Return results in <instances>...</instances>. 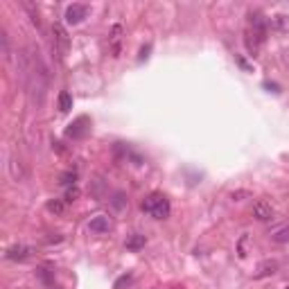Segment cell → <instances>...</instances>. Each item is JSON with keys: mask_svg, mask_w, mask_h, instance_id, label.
<instances>
[{"mask_svg": "<svg viewBox=\"0 0 289 289\" xmlns=\"http://www.w3.org/2000/svg\"><path fill=\"white\" fill-rule=\"evenodd\" d=\"M140 210L154 219H167L169 213H172V203H169V199L163 192H151L140 203Z\"/></svg>", "mask_w": 289, "mask_h": 289, "instance_id": "cell-1", "label": "cell"}, {"mask_svg": "<svg viewBox=\"0 0 289 289\" xmlns=\"http://www.w3.org/2000/svg\"><path fill=\"white\" fill-rule=\"evenodd\" d=\"M267 34H269V18L262 14V11H248V30L246 36L253 38L258 45H262L267 41Z\"/></svg>", "mask_w": 289, "mask_h": 289, "instance_id": "cell-2", "label": "cell"}, {"mask_svg": "<svg viewBox=\"0 0 289 289\" xmlns=\"http://www.w3.org/2000/svg\"><path fill=\"white\" fill-rule=\"evenodd\" d=\"M90 131V118L88 115H79L77 120H72L66 129V138L79 140V138H86Z\"/></svg>", "mask_w": 289, "mask_h": 289, "instance_id": "cell-3", "label": "cell"}, {"mask_svg": "<svg viewBox=\"0 0 289 289\" xmlns=\"http://www.w3.org/2000/svg\"><path fill=\"white\" fill-rule=\"evenodd\" d=\"M88 16V7L86 5H82V3H72V5H68L66 7V14H64V18L68 25H79L84 18Z\"/></svg>", "mask_w": 289, "mask_h": 289, "instance_id": "cell-4", "label": "cell"}, {"mask_svg": "<svg viewBox=\"0 0 289 289\" xmlns=\"http://www.w3.org/2000/svg\"><path fill=\"white\" fill-rule=\"evenodd\" d=\"M253 217H256L258 222H271V219L276 217V210H274V206H271V201L258 199L253 203Z\"/></svg>", "mask_w": 289, "mask_h": 289, "instance_id": "cell-5", "label": "cell"}, {"mask_svg": "<svg viewBox=\"0 0 289 289\" xmlns=\"http://www.w3.org/2000/svg\"><path fill=\"white\" fill-rule=\"evenodd\" d=\"M52 34H54V43H56L59 54L61 56L68 54V48H70V36H68V30L61 25V23H54V25H52Z\"/></svg>", "mask_w": 289, "mask_h": 289, "instance_id": "cell-6", "label": "cell"}, {"mask_svg": "<svg viewBox=\"0 0 289 289\" xmlns=\"http://www.w3.org/2000/svg\"><path fill=\"white\" fill-rule=\"evenodd\" d=\"M88 228H90V233L104 235V233H109V230L113 228V224H111L109 215H95V217L88 222Z\"/></svg>", "mask_w": 289, "mask_h": 289, "instance_id": "cell-7", "label": "cell"}, {"mask_svg": "<svg viewBox=\"0 0 289 289\" xmlns=\"http://www.w3.org/2000/svg\"><path fill=\"white\" fill-rule=\"evenodd\" d=\"M30 246H25V244H14V246H9L7 251H5V258L7 260H14V262H23V260H27L30 258Z\"/></svg>", "mask_w": 289, "mask_h": 289, "instance_id": "cell-8", "label": "cell"}, {"mask_svg": "<svg viewBox=\"0 0 289 289\" xmlns=\"http://www.w3.org/2000/svg\"><path fill=\"white\" fill-rule=\"evenodd\" d=\"M278 271V260H262L256 269V278H267V276H274Z\"/></svg>", "mask_w": 289, "mask_h": 289, "instance_id": "cell-9", "label": "cell"}, {"mask_svg": "<svg viewBox=\"0 0 289 289\" xmlns=\"http://www.w3.org/2000/svg\"><path fill=\"white\" fill-rule=\"evenodd\" d=\"M147 244V237L143 233H133V235H129L127 237V242H124V246H127V251H140V248H145Z\"/></svg>", "mask_w": 289, "mask_h": 289, "instance_id": "cell-10", "label": "cell"}, {"mask_svg": "<svg viewBox=\"0 0 289 289\" xmlns=\"http://www.w3.org/2000/svg\"><path fill=\"white\" fill-rule=\"evenodd\" d=\"M120 41H122V25H113L111 36H109V43H111L113 56H118V54H120Z\"/></svg>", "mask_w": 289, "mask_h": 289, "instance_id": "cell-11", "label": "cell"}, {"mask_svg": "<svg viewBox=\"0 0 289 289\" xmlns=\"http://www.w3.org/2000/svg\"><path fill=\"white\" fill-rule=\"evenodd\" d=\"M269 27L276 32H289V16L287 14H276L269 21Z\"/></svg>", "mask_w": 289, "mask_h": 289, "instance_id": "cell-12", "label": "cell"}, {"mask_svg": "<svg viewBox=\"0 0 289 289\" xmlns=\"http://www.w3.org/2000/svg\"><path fill=\"white\" fill-rule=\"evenodd\" d=\"M269 237L274 242H278V244H287L289 242V226H278V228H274L269 233Z\"/></svg>", "mask_w": 289, "mask_h": 289, "instance_id": "cell-13", "label": "cell"}, {"mask_svg": "<svg viewBox=\"0 0 289 289\" xmlns=\"http://www.w3.org/2000/svg\"><path fill=\"white\" fill-rule=\"evenodd\" d=\"M59 185H64V188L77 185V169H66V172L59 177Z\"/></svg>", "mask_w": 289, "mask_h": 289, "instance_id": "cell-14", "label": "cell"}, {"mask_svg": "<svg viewBox=\"0 0 289 289\" xmlns=\"http://www.w3.org/2000/svg\"><path fill=\"white\" fill-rule=\"evenodd\" d=\"M72 109V95L68 90H61L59 93V111L61 113H68Z\"/></svg>", "mask_w": 289, "mask_h": 289, "instance_id": "cell-15", "label": "cell"}, {"mask_svg": "<svg viewBox=\"0 0 289 289\" xmlns=\"http://www.w3.org/2000/svg\"><path fill=\"white\" fill-rule=\"evenodd\" d=\"M45 208H48V213H52V215H64L66 201H61V199H50L48 203H45Z\"/></svg>", "mask_w": 289, "mask_h": 289, "instance_id": "cell-16", "label": "cell"}, {"mask_svg": "<svg viewBox=\"0 0 289 289\" xmlns=\"http://www.w3.org/2000/svg\"><path fill=\"white\" fill-rule=\"evenodd\" d=\"M0 43H3V56L5 59H11V45H9V36H7V32H0Z\"/></svg>", "mask_w": 289, "mask_h": 289, "instance_id": "cell-17", "label": "cell"}, {"mask_svg": "<svg viewBox=\"0 0 289 289\" xmlns=\"http://www.w3.org/2000/svg\"><path fill=\"white\" fill-rule=\"evenodd\" d=\"M79 195H82V190L77 188V185H72V188H66V195H64V201L66 203H72L79 199Z\"/></svg>", "mask_w": 289, "mask_h": 289, "instance_id": "cell-18", "label": "cell"}, {"mask_svg": "<svg viewBox=\"0 0 289 289\" xmlns=\"http://www.w3.org/2000/svg\"><path fill=\"white\" fill-rule=\"evenodd\" d=\"M9 167H11V177H14L16 181L23 179V169H21V161H16V158H11V163H9Z\"/></svg>", "mask_w": 289, "mask_h": 289, "instance_id": "cell-19", "label": "cell"}, {"mask_svg": "<svg viewBox=\"0 0 289 289\" xmlns=\"http://www.w3.org/2000/svg\"><path fill=\"white\" fill-rule=\"evenodd\" d=\"M129 285H131V276L124 274V276H120V278L115 280V285H113V289H124V287H129Z\"/></svg>", "mask_w": 289, "mask_h": 289, "instance_id": "cell-20", "label": "cell"}, {"mask_svg": "<svg viewBox=\"0 0 289 289\" xmlns=\"http://www.w3.org/2000/svg\"><path fill=\"white\" fill-rule=\"evenodd\" d=\"M149 52H151V43H147L143 50H140V56H138V61H145L147 56H149Z\"/></svg>", "mask_w": 289, "mask_h": 289, "instance_id": "cell-21", "label": "cell"}, {"mask_svg": "<svg viewBox=\"0 0 289 289\" xmlns=\"http://www.w3.org/2000/svg\"><path fill=\"white\" fill-rule=\"evenodd\" d=\"M242 197H248V192L246 190H237V192L230 195V199H233V201H242Z\"/></svg>", "mask_w": 289, "mask_h": 289, "instance_id": "cell-22", "label": "cell"}, {"mask_svg": "<svg viewBox=\"0 0 289 289\" xmlns=\"http://www.w3.org/2000/svg\"><path fill=\"white\" fill-rule=\"evenodd\" d=\"M52 289H59V287H54V285H52Z\"/></svg>", "mask_w": 289, "mask_h": 289, "instance_id": "cell-23", "label": "cell"}, {"mask_svg": "<svg viewBox=\"0 0 289 289\" xmlns=\"http://www.w3.org/2000/svg\"><path fill=\"white\" fill-rule=\"evenodd\" d=\"M285 289H289V287H285Z\"/></svg>", "mask_w": 289, "mask_h": 289, "instance_id": "cell-24", "label": "cell"}]
</instances>
